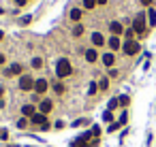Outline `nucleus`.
I'll return each instance as SVG.
<instances>
[{
  "label": "nucleus",
  "instance_id": "1",
  "mask_svg": "<svg viewBox=\"0 0 156 147\" xmlns=\"http://www.w3.org/2000/svg\"><path fill=\"white\" fill-rule=\"evenodd\" d=\"M71 72H73L71 62H69L66 58H60V60L56 62V75H58V79H66Z\"/></svg>",
  "mask_w": 156,
  "mask_h": 147
},
{
  "label": "nucleus",
  "instance_id": "2",
  "mask_svg": "<svg viewBox=\"0 0 156 147\" xmlns=\"http://www.w3.org/2000/svg\"><path fill=\"white\" fill-rule=\"evenodd\" d=\"M122 51L126 53V56H137V53L141 51V45L137 43L135 39H133V41H126V43L122 45Z\"/></svg>",
  "mask_w": 156,
  "mask_h": 147
},
{
  "label": "nucleus",
  "instance_id": "3",
  "mask_svg": "<svg viewBox=\"0 0 156 147\" xmlns=\"http://www.w3.org/2000/svg\"><path fill=\"white\" fill-rule=\"evenodd\" d=\"M133 30H135L137 34H145V15H143V13H137V15H135Z\"/></svg>",
  "mask_w": 156,
  "mask_h": 147
},
{
  "label": "nucleus",
  "instance_id": "4",
  "mask_svg": "<svg viewBox=\"0 0 156 147\" xmlns=\"http://www.w3.org/2000/svg\"><path fill=\"white\" fill-rule=\"evenodd\" d=\"M34 81L36 79H32V75H22L20 77V90L22 92H32L34 90Z\"/></svg>",
  "mask_w": 156,
  "mask_h": 147
},
{
  "label": "nucleus",
  "instance_id": "5",
  "mask_svg": "<svg viewBox=\"0 0 156 147\" xmlns=\"http://www.w3.org/2000/svg\"><path fill=\"white\" fill-rule=\"evenodd\" d=\"M30 124H34V126H47V115H43V113H34L32 117H30Z\"/></svg>",
  "mask_w": 156,
  "mask_h": 147
},
{
  "label": "nucleus",
  "instance_id": "6",
  "mask_svg": "<svg viewBox=\"0 0 156 147\" xmlns=\"http://www.w3.org/2000/svg\"><path fill=\"white\" fill-rule=\"evenodd\" d=\"M47 87H49L47 79H36V81H34V92H36V94H45Z\"/></svg>",
  "mask_w": 156,
  "mask_h": 147
},
{
  "label": "nucleus",
  "instance_id": "7",
  "mask_svg": "<svg viewBox=\"0 0 156 147\" xmlns=\"http://www.w3.org/2000/svg\"><path fill=\"white\" fill-rule=\"evenodd\" d=\"M107 45H109V49H111V53L113 51H118V49H122V41H120V36H111V39L107 41Z\"/></svg>",
  "mask_w": 156,
  "mask_h": 147
},
{
  "label": "nucleus",
  "instance_id": "8",
  "mask_svg": "<svg viewBox=\"0 0 156 147\" xmlns=\"http://www.w3.org/2000/svg\"><path fill=\"white\" fill-rule=\"evenodd\" d=\"M107 41H105V36L100 34V32H92V45L94 47H103Z\"/></svg>",
  "mask_w": 156,
  "mask_h": 147
},
{
  "label": "nucleus",
  "instance_id": "9",
  "mask_svg": "<svg viewBox=\"0 0 156 147\" xmlns=\"http://www.w3.org/2000/svg\"><path fill=\"white\" fill-rule=\"evenodd\" d=\"M100 60H103V64H105V66H109V68H113V64H116V56H113L111 51H109V53H103V58H100Z\"/></svg>",
  "mask_w": 156,
  "mask_h": 147
},
{
  "label": "nucleus",
  "instance_id": "10",
  "mask_svg": "<svg viewBox=\"0 0 156 147\" xmlns=\"http://www.w3.org/2000/svg\"><path fill=\"white\" fill-rule=\"evenodd\" d=\"M51 109H53V103H51V100H43V103L39 105V113L47 115V113L51 111Z\"/></svg>",
  "mask_w": 156,
  "mask_h": 147
},
{
  "label": "nucleus",
  "instance_id": "11",
  "mask_svg": "<svg viewBox=\"0 0 156 147\" xmlns=\"http://www.w3.org/2000/svg\"><path fill=\"white\" fill-rule=\"evenodd\" d=\"M4 75H6V77H11V75H22V64H11V66L4 70Z\"/></svg>",
  "mask_w": 156,
  "mask_h": 147
},
{
  "label": "nucleus",
  "instance_id": "12",
  "mask_svg": "<svg viewBox=\"0 0 156 147\" xmlns=\"http://www.w3.org/2000/svg\"><path fill=\"white\" fill-rule=\"evenodd\" d=\"M109 30H111L113 36H120V34L124 32V28H122V24H120V22H111V24H109Z\"/></svg>",
  "mask_w": 156,
  "mask_h": 147
},
{
  "label": "nucleus",
  "instance_id": "13",
  "mask_svg": "<svg viewBox=\"0 0 156 147\" xmlns=\"http://www.w3.org/2000/svg\"><path fill=\"white\" fill-rule=\"evenodd\" d=\"M34 113H36L34 105H24V107H22V115H24V117H28V119H30Z\"/></svg>",
  "mask_w": 156,
  "mask_h": 147
},
{
  "label": "nucleus",
  "instance_id": "14",
  "mask_svg": "<svg viewBox=\"0 0 156 147\" xmlns=\"http://www.w3.org/2000/svg\"><path fill=\"white\" fill-rule=\"evenodd\" d=\"M84 56H86V60H88L90 64L98 60V53H96V49H86V53H84Z\"/></svg>",
  "mask_w": 156,
  "mask_h": 147
},
{
  "label": "nucleus",
  "instance_id": "15",
  "mask_svg": "<svg viewBox=\"0 0 156 147\" xmlns=\"http://www.w3.org/2000/svg\"><path fill=\"white\" fill-rule=\"evenodd\" d=\"M81 15H84V11H81V9H77V6H75V9H71V19H73V22H77V24H79Z\"/></svg>",
  "mask_w": 156,
  "mask_h": 147
},
{
  "label": "nucleus",
  "instance_id": "16",
  "mask_svg": "<svg viewBox=\"0 0 156 147\" xmlns=\"http://www.w3.org/2000/svg\"><path fill=\"white\" fill-rule=\"evenodd\" d=\"M148 26H150V28L156 26V11H154V9H148Z\"/></svg>",
  "mask_w": 156,
  "mask_h": 147
},
{
  "label": "nucleus",
  "instance_id": "17",
  "mask_svg": "<svg viewBox=\"0 0 156 147\" xmlns=\"http://www.w3.org/2000/svg\"><path fill=\"white\" fill-rule=\"evenodd\" d=\"M84 26H81V24H75V28H73V36H75V39H77V36H81V34H84Z\"/></svg>",
  "mask_w": 156,
  "mask_h": 147
},
{
  "label": "nucleus",
  "instance_id": "18",
  "mask_svg": "<svg viewBox=\"0 0 156 147\" xmlns=\"http://www.w3.org/2000/svg\"><path fill=\"white\" fill-rule=\"evenodd\" d=\"M107 87H109V79H107V77H100V81H98V90L105 92Z\"/></svg>",
  "mask_w": 156,
  "mask_h": 147
},
{
  "label": "nucleus",
  "instance_id": "19",
  "mask_svg": "<svg viewBox=\"0 0 156 147\" xmlns=\"http://www.w3.org/2000/svg\"><path fill=\"white\" fill-rule=\"evenodd\" d=\"M53 92H56V94H64L66 87H64V83H53Z\"/></svg>",
  "mask_w": 156,
  "mask_h": 147
},
{
  "label": "nucleus",
  "instance_id": "20",
  "mask_svg": "<svg viewBox=\"0 0 156 147\" xmlns=\"http://www.w3.org/2000/svg\"><path fill=\"white\" fill-rule=\"evenodd\" d=\"M94 6H96V0H84V9H88V11H92Z\"/></svg>",
  "mask_w": 156,
  "mask_h": 147
},
{
  "label": "nucleus",
  "instance_id": "21",
  "mask_svg": "<svg viewBox=\"0 0 156 147\" xmlns=\"http://www.w3.org/2000/svg\"><path fill=\"white\" fill-rule=\"evenodd\" d=\"M96 92H98V83H90V85H88V94H90V96H94Z\"/></svg>",
  "mask_w": 156,
  "mask_h": 147
},
{
  "label": "nucleus",
  "instance_id": "22",
  "mask_svg": "<svg viewBox=\"0 0 156 147\" xmlns=\"http://www.w3.org/2000/svg\"><path fill=\"white\" fill-rule=\"evenodd\" d=\"M118 105H120V98H111V100H109V111L118 109Z\"/></svg>",
  "mask_w": 156,
  "mask_h": 147
},
{
  "label": "nucleus",
  "instance_id": "23",
  "mask_svg": "<svg viewBox=\"0 0 156 147\" xmlns=\"http://www.w3.org/2000/svg\"><path fill=\"white\" fill-rule=\"evenodd\" d=\"M30 64H32V68H41V66H43V60H41V58H32Z\"/></svg>",
  "mask_w": 156,
  "mask_h": 147
},
{
  "label": "nucleus",
  "instance_id": "24",
  "mask_svg": "<svg viewBox=\"0 0 156 147\" xmlns=\"http://www.w3.org/2000/svg\"><path fill=\"white\" fill-rule=\"evenodd\" d=\"M28 126V117H20L17 119V128H26Z\"/></svg>",
  "mask_w": 156,
  "mask_h": 147
},
{
  "label": "nucleus",
  "instance_id": "25",
  "mask_svg": "<svg viewBox=\"0 0 156 147\" xmlns=\"http://www.w3.org/2000/svg\"><path fill=\"white\" fill-rule=\"evenodd\" d=\"M30 22H32V15H24L22 19H20V24H22V26H28Z\"/></svg>",
  "mask_w": 156,
  "mask_h": 147
},
{
  "label": "nucleus",
  "instance_id": "26",
  "mask_svg": "<svg viewBox=\"0 0 156 147\" xmlns=\"http://www.w3.org/2000/svg\"><path fill=\"white\" fill-rule=\"evenodd\" d=\"M103 119H105V122H111V119H113V113H111V111H105V113H103Z\"/></svg>",
  "mask_w": 156,
  "mask_h": 147
},
{
  "label": "nucleus",
  "instance_id": "27",
  "mask_svg": "<svg viewBox=\"0 0 156 147\" xmlns=\"http://www.w3.org/2000/svg\"><path fill=\"white\" fill-rule=\"evenodd\" d=\"M126 122H128V115H126V113H122V115H120V119H118V124H120V126H124Z\"/></svg>",
  "mask_w": 156,
  "mask_h": 147
},
{
  "label": "nucleus",
  "instance_id": "28",
  "mask_svg": "<svg viewBox=\"0 0 156 147\" xmlns=\"http://www.w3.org/2000/svg\"><path fill=\"white\" fill-rule=\"evenodd\" d=\"M120 128H122L120 124H118V122H113L111 126H109V132H116V130H120Z\"/></svg>",
  "mask_w": 156,
  "mask_h": 147
},
{
  "label": "nucleus",
  "instance_id": "29",
  "mask_svg": "<svg viewBox=\"0 0 156 147\" xmlns=\"http://www.w3.org/2000/svg\"><path fill=\"white\" fill-rule=\"evenodd\" d=\"M128 103H131V98H128V96H120V105H128Z\"/></svg>",
  "mask_w": 156,
  "mask_h": 147
},
{
  "label": "nucleus",
  "instance_id": "30",
  "mask_svg": "<svg viewBox=\"0 0 156 147\" xmlns=\"http://www.w3.org/2000/svg\"><path fill=\"white\" fill-rule=\"evenodd\" d=\"M109 77L116 79V77H118V68H109Z\"/></svg>",
  "mask_w": 156,
  "mask_h": 147
},
{
  "label": "nucleus",
  "instance_id": "31",
  "mask_svg": "<svg viewBox=\"0 0 156 147\" xmlns=\"http://www.w3.org/2000/svg\"><path fill=\"white\" fill-rule=\"evenodd\" d=\"M0 139L6 141V139H9V132H6V130H0Z\"/></svg>",
  "mask_w": 156,
  "mask_h": 147
},
{
  "label": "nucleus",
  "instance_id": "32",
  "mask_svg": "<svg viewBox=\"0 0 156 147\" xmlns=\"http://www.w3.org/2000/svg\"><path fill=\"white\" fill-rule=\"evenodd\" d=\"M84 124H88V119H77V122L73 124V126H84Z\"/></svg>",
  "mask_w": 156,
  "mask_h": 147
},
{
  "label": "nucleus",
  "instance_id": "33",
  "mask_svg": "<svg viewBox=\"0 0 156 147\" xmlns=\"http://www.w3.org/2000/svg\"><path fill=\"white\" fill-rule=\"evenodd\" d=\"M139 2H141V4H143V6H150V4H152V2H154V0H139Z\"/></svg>",
  "mask_w": 156,
  "mask_h": 147
},
{
  "label": "nucleus",
  "instance_id": "34",
  "mask_svg": "<svg viewBox=\"0 0 156 147\" xmlns=\"http://www.w3.org/2000/svg\"><path fill=\"white\" fill-rule=\"evenodd\" d=\"M26 2H28V0H15V4H17V6H24Z\"/></svg>",
  "mask_w": 156,
  "mask_h": 147
},
{
  "label": "nucleus",
  "instance_id": "35",
  "mask_svg": "<svg viewBox=\"0 0 156 147\" xmlns=\"http://www.w3.org/2000/svg\"><path fill=\"white\" fill-rule=\"evenodd\" d=\"M2 96H4V87H0V100H2Z\"/></svg>",
  "mask_w": 156,
  "mask_h": 147
},
{
  "label": "nucleus",
  "instance_id": "36",
  "mask_svg": "<svg viewBox=\"0 0 156 147\" xmlns=\"http://www.w3.org/2000/svg\"><path fill=\"white\" fill-rule=\"evenodd\" d=\"M0 64H4V53H0Z\"/></svg>",
  "mask_w": 156,
  "mask_h": 147
},
{
  "label": "nucleus",
  "instance_id": "37",
  "mask_svg": "<svg viewBox=\"0 0 156 147\" xmlns=\"http://www.w3.org/2000/svg\"><path fill=\"white\" fill-rule=\"evenodd\" d=\"M96 4H107V0H96Z\"/></svg>",
  "mask_w": 156,
  "mask_h": 147
},
{
  "label": "nucleus",
  "instance_id": "38",
  "mask_svg": "<svg viewBox=\"0 0 156 147\" xmlns=\"http://www.w3.org/2000/svg\"><path fill=\"white\" fill-rule=\"evenodd\" d=\"M2 36H4V32H2V30H0V41H2Z\"/></svg>",
  "mask_w": 156,
  "mask_h": 147
},
{
  "label": "nucleus",
  "instance_id": "39",
  "mask_svg": "<svg viewBox=\"0 0 156 147\" xmlns=\"http://www.w3.org/2000/svg\"><path fill=\"white\" fill-rule=\"evenodd\" d=\"M2 13H4V9H2V6H0V15H2Z\"/></svg>",
  "mask_w": 156,
  "mask_h": 147
},
{
  "label": "nucleus",
  "instance_id": "40",
  "mask_svg": "<svg viewBox=\"0 0 156 147\" xmlns=\"http://www.w3.org/2000/svg\"><path fill=\"white\" fill-rule=\"evenodd\" d=\"M9 147H15V145H9Z\"/></svg>",
  "mask_w": 156,
  "mask_h": 147
}]
</instances>
